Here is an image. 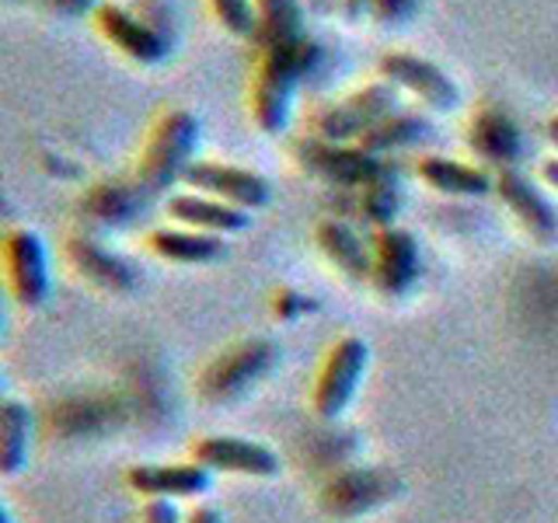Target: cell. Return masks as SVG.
<instances>
[{"label":"cell","mask_w":558,"mask_h":523,"mask_svg":"<svg viewBox=\"0 0 558 523\" xmlns=\"http://www.w3.org/2000/svg\"><path fill=\"white\" fill-rule=\"evenodd\" d=\"M318 57H322V46H314L311 39L262 52V63L255 70V84H252V115L266 133L287 130V122L293 115L296 87H301V81L318 66Z\"/></svg>","instance_id":"6da1fadb"},{"label":"cell","mask_w":558,"mask_h":523,"mask_svg":"<svg viewBox=\"0 0 558 523\" xmlns=\"http://www.w3.org/2000/svg\"><path fill=\"white\" fill-rule=\"evenodd\" d=\"M199 147V119L185 109H171L154 122L144 150L136 161V185L157 196V192L171 188L174 182L185 179L192 168V157Z\"/></svg>","instance_id":"7a4b0ae2"},{"label":"cell","mask_w":558,"mask_h":523,"mask_svg":"<svg viewBox=\"0 0 558 523\" xmlns=\"http://www.w3.org/2000/svg\"><path fill=\"white\" fill-rule=\"evenodd\" d=\"M0 287L8 301L25 311H39L52 293L49 248L32 227H8L0 234Z\"/></svg>","instance_id":"3957f363"},{"label":"cell","mask_w":558,"mask_h":523,"mask_svg":"<svg viewBox=\"0 0 558 523\" xmlns=\"http://www.w3.org/2000/svg\"><path fill=\"white\" fill-rule=\"evenodd\" d=\"M272 363H276V345L272 342H266V339L238 342L203 370L199 394L206 401H214V405L234 401L244 391H252L255 384L272 370Z\"/></svg>","instance_id":"277c9868"},{"label":"cell","mask_w":558,"mask_h":523,"mask_svg":"<svg viewBox=\"0 0 558 523\" xmlns=\"http://www.w3.org/2000/svg\"><path fill=\"white\" fill-rule=\"evenodd\" d=\"M398 112V92L391 81H377L371 87H360L356 95L331 105L318 119V133L325 144H345V139H363L384 119Z\"/></svg>","instance_id":"5b68a950"},{"label":"cell","mask_w":558,"mask_h":523,"mask_svg":"<svg viewBox=\"0 0 558 523\" xmlns=\"http://www.w3.org/2000/svg\"><path fill=\"white\" fill-rule=\"evenodd\" d=\"M192 192H203V196H214L220 203H231L238 209H258L266 206L272 188L262 179L258 171L248 168H234V165H220V161H192V168L182 179Z\"/></svg>","instance_id":"8992f818"},{"label":"cell","mask_w":558,"mask_h":523,"mask_svg":"<svg viewBox=\"0 0 558 523\" xmlns=\"http://www.w3.org/2000/svg\"><path fill=\"white\" fill-rule=\"evenodd\" d=\"M95 25L119 52H126V57L136 63H161L168 57L171 42H168L165 28L130 8L101 4L95 11Z\"/></svg>","instance_id":"52a82bcc"},{"label":"cell","mask_w":558,"mask_h":523,"mask_svg":"<svg viewBox=\"0 0 558 523\" xmlns=\"http://www.w3.org/2000/svg\"><path fill=\"white\" fill-rule=\"evenodd\" d=\"M380 74L395 87L412 92L433 112H450L461 105V87L453 84V77H447L433 60L415 57V52H391V57H384Z\"/></svg>","instance_id":"ba28073f"},{"label":"cell","mask_w":558,"mask_h":523,"mask_svg":"<svg viewBox=\"0 0 558 523\" xmlns=\"http://www.w3.org/2000/svg\"><path fill=\"white\" fill-rule=\"evenodd\" d=\"M192 461H199L206 471H227V475H248V478H272L279 471V458L248 436H199L192 443Z\"/></svg>","instance_id":"9c48e42d"},{"label":"cell","mask_w":558,"mask_h":523,"mask_svg":"<svg viewBox=\"0 0 558 523\" xmlns=\"http://www.w3.org/2000/svg\"><path fill=\"white\" fill-rule=\"evenodd\" d=\"M63 262L77 279L92 283L101 293H130L136 287V272L130 262L112 248H105L92 234H70L63 241Z\"/></svg>","instance_id":"30bf717a"},{"label":"cell","mask_w":558,"mask_h":523,"mask_svg":"<svg viewBox=\"0 0 558 523\" xmlns=\"http://www.w3.org/2000/svg\"><path fill=\"white\" fill-rule=\"evenodd\" d=\"M366 363H371V349L363 339H342L322 370L318 391H314V405L325 418H339L349 401L356 398V388L366 374Z\"/></svg>","instance_id":"8fae6325"},{"label":"cell","mask_w":558,"mask_h":523,"mask_svg":"<svg viewBox=\"0 0 558 523\" xmlns=\"http://www.w3.org/2000/svg\"><path fill=\"white\" fill-rule=\"evenodd\" d=\"M126 485L144 499H196L209 488V471L199 461L179 464H133Z\"/></svg>","instance_id":"7c38bea8"},{"label":"cell","mask_w":558,"mask_h":523,"mask_svg":"<svg viewBox=\"0 0 558 523\" xmlns=\"http://www.w3.org/2000/svg\"><path fill=\"white\" fill-rule=\"evenodd\" d=\"M296 154H301L304 168L325 174V179L331 182H345V185H360L366 182L371 185L374 179H380L384 168L374 154H366L363 147L360 150H342V144H318V139H304L301 147H296Z\"/></svg>","instance_id":"4fadbf2b"},{"label":"cell","mask_w":558,"mask_h":523,"mask_svg":"<svg viewBox=\"0 0 558 523\" xmlns=\"http://www.w3.org/2000/svg\"><path fill=\"white\" fill-rule=\"evenodd\" d=\"M168 217L179 227H192V231L203 234H234L248 227V209L203 196V192H179V196H171Z\"/></svg>","instance_id":"5bb4252c"},{"label":"cell","mask_w":558,"mask_h":523,"mask_svg":"<svg viewBox=\"0 0 558 523\" xmlns=\"http://www.w3.org/2000/svg\"><path fill=\"white\" fill-rule=\"evenodd\" d=\"M144 199H147V192L136 185V179L133 182L101 179L81 196V214L95 227H122L140 214Z\"/></svg>","instance_id":"9a60e30c"},{"label":"cell","mask_w":558,"mask_h":523,"mask_svg":"<svg viewBox=\"0 0 558 523\" xmlns=\"http://www.w3.org/2000/svg\"><path fill=\"white\" fill-rule=\"evenodd\" d=\"M496 188H499L502 203L513 209V214L520 217V223L527 227L531 234L545 238V241H551L558 234V209L548 203L545 192H537V185L527 179V174L502 171Z\"/></svg>","instance_id":"2e32d148"},{"label":"cell","mask_w":558,"mask_h":523,"mask_svg":"<svg viewBox=\"0 0 558 523\" xmlns=\"http://www.w3.org/2000/svg\"><path fill=\"white\" fill-rule=\"evenodd\" d=\"M418 276V244L409 231L391 227L377 238V258H374V279L384 293L401 296Z\"/></svg>","instance_id":"e0dca14e"},{"label":"cell","mask_w":558,"mask_h":523,"mask_svg":"<svg viewBox=\"0 0 558 523\" xmlns=\"http://www.w3.org/2000/svg\"><path fill=\"white\" fill-rule=\"evenodd\" d=\"M32 433H35V418L25 401L17 398L0 401V482L17 478L25 471L32 453Z\"/></svg>","instance_id":"ac0fdd59"},{"label":"cell","mask_w":558,"mask_h":523,"mask_svg":"<svg viewBox=\"0 0 558 523\" xmlns=\"http://www.w3.org/2000/svg\"><path fill=\"white\" fill-rule=\"evenodd\" d=\"M252 4L258 17L255 39L262 42V52L296 46L307 39V14L301 0H252Z\"/></svg>","instance_id":"d6986e66"},{"label":"cell","mask_w":558,"mask_h":523,"mask_svg":"<svg viewBox=\"0 0 558 523\" xmlns=\"http://www.w3.org/2000/svg\"><path fill=\"white\" fill-rule=\"evenodd\" d=\"M150 252L161 255L165 262H179V266H203L223 255L220 234H203L192 227H161L147 238Z\"/></svg>","instance_id":"ffe728a7"},{"label":"cell","mask_w":558,"mask_h":523,"mask_svg":"<svg viewBox=\"0 0 558 523\" xmlns=\"http://www.w3.org/2000/svg\"><path fill=\"white\" fill-rule=\"evenodd\" d=\"M471 147H475L482 157L496 165H510L520 157V130L517 122L499 112V109H488L475 119V126H471Z\"/></svg>","instance_id":"44dd1931"},{"label":"cell","mask_w":558,"mask_h":523,"mask_svg":"<svg viewBox=\"0 0 558 523\" xmlns=\"http://www.w3.org/2000/svg\"><path fill=\"white\" fill-rule=\"evenodd\" d=\"M418 174L433 185L447 192V196H485L493 188V179L482 168H471L461 161H450V157H426L418 165Z\"/></svg>","instance_id":"7402d4cb"},{"label":"cell","mask_w":558,"mask_h":523,"mask_svg":"<svg viewBox=\"0 0 558 523\" xmlns=\"http://www.w3.org/2000/svg\"><path fill=\"white\" fill-rule=\"evenodd\" d=\"M318 241L325 255L336 262L342 272H349L353 279H363V276H374V258L366 252V244L356 238L353 227H345L339 220H325L318 227Z\"/></svg>","instance_id":"603a6c76"},{"label":"cell","mask_w":558,"mask_h":523,"mask_svg":"<svg viewBox=\"0 0 558 523\" xmlns=\"http://www.w3.org/2000/svg\"><path fill=\"white\" fill-rule=\"evenodd\" d=\"M423 136H429V122L423 115L395 112L391 119H384L380 126H374L371 133H366L360 144L366 154H384V150H395V147H412Z\"/></svg>","instance_id":"cb8c5ba5"},{"label":"cell","mask_w":558,"mask_h":523,"mask_svg":"<svg viewBox=\"0 0 558 523\" xmlns=\"http://www.w3.org/2000/svg\"><path fill=\"white\" fill-rule=\"evenodd\" d=\"M209 4H214V14L220 17V25L231 35L252 39V35L258 32V17H255L252 0H209Z\"/></svg>","instance_id":"d4e9b609"},{"label":"cell","mask_w":558,"mask_h":523,"mask_svg":"<svg viewBox=\"0 0 558 523\" xmlns=\"http://www.w3.org/2000/svg\"><path fill=\"white\" fill-rule=\"evenodd\" d=\"M366 188H371L366 192V209H371V217L377 223H388L395 214V185L384 182V174H380V179H374Z\"/></svg>","instance_id":"484cf974"},{"label":"cell","mask_w":558,"mask_h":523,"mask_svg":"<svg viewBox=\"0 0 558 523\" xmlns=\"http://www.w3.org/2000/svg\"><path fill=\"white\" fill-rule=\"evenodd\" d=\"M415 8H418V0H374V17L380 25L395 28V25H405L415 14Z\"/></svg>","instance_id":"4316f807"},{"label":"cell","mask_w":558,"mask_h":523,"mask_svg":"<svg viewBox=\"0 0 558 523\" xmlns=\"http://www.w3.org/2000/svg\"><path fill=\"white\" fill-rule=\"evenodd\" d=\"M140 523H185L179 506L171 499H144V510H140Z\"/></svg>","instance_id":"83f0119b"},{"label":"cell","mask_w":558,"mask_h":523,"mask_svg":"<svg viewBox=\"0 0 558 523\" xmlns=\"http://www.w3.org/2000/svg\"><path fill=\"white\" fill-rule=\"evenodd\" d=\"M52 8H60L63 14H84V11H92L98 0H49Z\"/></svg>","instance_id":"f1b7e54d"},{"label":"cell","mask_w":558,"mask_h":523,"mask_svg":"<svg viewBox=\"0 0 558 523\" xmlns=\"http://www.w3.org/2000/svg\"><path fill=\"white\" fill-rule=\"evenodd\" d=\"M185 523H223V516H220V510H214V506H196V510L185 516Z\"/></svg>","instance_id":"f546056e"},{"label":"cell","mask_w":558,"mask_h":523,"mask_svg":"<svg viewBox=\"0 0 558 523\" xmlns=\"http://www.w3.org/2000/svg\"><path fill=\"white\" fill-rule=\"evenodd\" d=\"M342 8L349 17H360V14H371L374 11V0H342Z\"/></svg>","instance_id":"4dcf8cb0"},{"label":"cell","mask_w":558,"mask_h":523,"mask_svg":"<svg viewBox=\"0 0 558 523\" xmlns=\"http://www.w3.org/2000/svg\"><path fill=\"white\" fill-rule=\"evenodd\" d=\"M541 174H545V182H548L551 188H558V157H555V161H545V168H541Z\"/></svg>","instance_id":"1f68e13d"},{"label":"cell","mask_w":558,"mask_h":523,"mask_svg":"<svg viewBox=\"0 0 558 523\" xmlns=\"http://www.w3.org/2000/svg\"><path fill=\"white\" fill-rule=\"evenodd\" d=\"M4 301H8V293H4V287H0V336H4V318H8V314H4Z\"/></svg>","instance_id":"d6a6232c"},{"label":"cell","mask_w":558,"mask_h":523,"mask_svg":"<svg viewBox=\"0 0 558 523\" xmlns=\"http://www.w3.org/2000/svg\"><path fill=\"white\" fill-rule=\"evenodd\" d=\"M548 139H551V144L558 147V115H555V119L548 122Z\"/></svg>","instance_id":"836d02e7"},{"label":"cell","mask_w":558,"mask_h":523,"mask_svg":"<svg viewBox=\"0 0 558 523\" xmlns=\"http://www.w3.org/2000/svg\"><path fill=\"white\" fill-rule=\"evenodd\" d=\"M0 523H14V516H11V510L4 502H0Z\"/></svg>","instance_id":"e575fe53"},{"label":"cell","mask_w":558,"mask_h":523,"mask_svg":"<svg viewBox=\"0 0 558 523\" xmlns=\"http://www.w3.org/2000/svg\"><path fill=\"white\" fill-rule=\"evenodd\" d=\"M8 394H4V377H0V401H4Z\"/></svg>","instance_id":"d590c367"},{"label":"cell","mask_w":558,"mask_h":523,"mask_svg":"<svg viewBox=\"0 0 558 523\" xmlns=\"http://www.w3.org/2000/svg\"><path fill=\"white\" fill-rule=\"evenodd\" d=\"M314 4H318V8H328V4H331V0H314Z\"/></svg>","instance_id":"8d00e7d4"}]
</instances>
